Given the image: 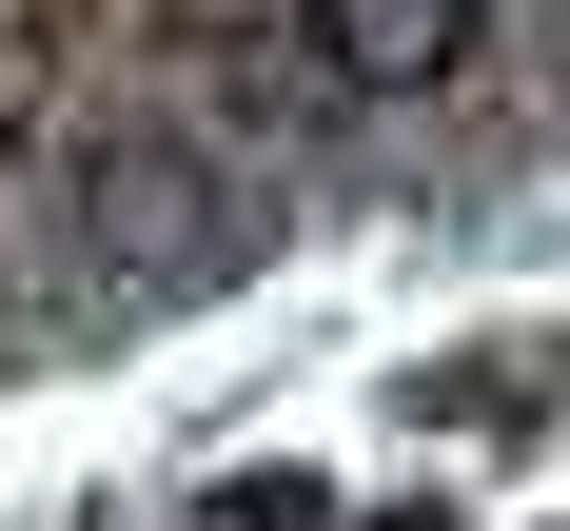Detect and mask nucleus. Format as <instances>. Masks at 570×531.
Listing matches in <instances>:
<instances>
[{
	"label": "nucleus",
	"instance_id": "f257e3e1",
	"mask_svg": "<svg viewBox=\"0 0 570 531\" xmlns=\"http://www.w3.org/2000/svg\"><path fill=\"white\" fill-rule=\"evenodd\" d=\"M315 20V79L335 99H453L492 59V0H295Z\"/></svg>",
	"mask_w": 570,
	"mask_h": 531
},
{
	"label": "nucleus",
	"instance_id": "f03ea898",
	"mask_svg": "<svg viewBox=\"0 0 570 531\" xmlns=\"http://www.w3.org/2000/svg\"><path fill=\"white\" fill-rule=\"evenodd\" d=\"M79 197H99V256H138V276H217V177L177 158V138H118Z\"/></svg>",
	"mask_w": 570,
	"mask_h": 531
}]
</instances>
